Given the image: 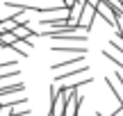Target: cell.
Returning a JSON list of instances; mask_svg holds the SVG:
<instances>
[{"instance_id":"obj_7","label":"cell","mask_w":123,"mask_h":116,"mask_svg":"<svg viewBox=\"0 0 123 116\" xmlns=\"http://www.w3.org/2000/svg\"><path fill=\"white\" fill-rule=\"evenodd\" d=\"M107 87H110V91H112V93H114V98H116V103H119V105H123V87H121V82L119 80H112V77H107Z\"/></svg>"},{"instance_id":"obj_3","label":"cell","mask_w":123,"mask_h":116,"mask_svg":"<svg viewBox=\"0 0 123 116\" xmlns=\"http://www.w3.org/2000/svg\"><path fill=\"white\" fill-rule=\"evenodd\" d=\"M25 91V82H14V84H0V98H9L14 93Z\"/></svg>"},{"instance_id":"obj_1","label":"cell","mask_w":123,"mask_h":116,"mask_svg":"<svg viewBox=\"0 0 123 116\" xmlns=\"http://www.w3.org/2000/svg\"><path fill=\"white\" fill-rule=\"evenodd\" d=\"M96 16H100L110 27H114V30H116V18H119V14H114L110 7H107V5L98 2V7H96Z\"/></svg>"},{"instance_id":"obj_2","label":"cell","mask_w":123,"mask_h":116,"mask_svg":"<svg viewBox=\"0 0 123 116\" xmlns=\"http://www.w3.org/2000/svg\"><path fill=\"white\" fill-rule=\"evenodd\" d=\"M53 52H68V55H87L84 46H68V43H53Z\"/></svg>"},{"instance_id":"obj_8","label":"cell","mask_w":123,"mask_h":116,"mask_svg":"<svg viewBox=\"0 0 123 116\" xmlns=\"http://www.w3.org/2000/svg\"><path fill=\"white\" fill-rule=\"evenodd\" d=\"M32 109H25V105H16V107H12V116H27Z\"/></svg>"},{"instance_id":"obj_5","label":"cell","mask_w":123,"mask_h":116,"mask_svg":"<svg viewBox=\"0 0 123 116\" xmlns=\"http://www.w3.org/2000/svg\"><path fill=\"white\" fill-rule=\"evenodd\" d=\"M12 32H14V36H16L18 41H32V36H37L34 32L30 30V25H16Z\"/></svg>"},{"instance_id":"obj_9","label":"cell","mask_w":123,"mask_h":116,"mask_svg":"<svg viewBox=\"0 0 123 116\" xmlns=\"http://www.w3.org/2000/svg\"><path fill=\"white\" fill-rule=\"evenodd\" d=\"M32 2H41V0H32Z\"/></svg>"},{"instance_id":"obj_10","label":"cell","mask_w":123,"mask_h":116,"mask_svg":"<svg viewBox=\"0 0 123 116\" xmlns=\"http://www.w3.org/2000/svg\"><path fill=\"white\" fill-rule=\"evenodd\" d=\"M59 2H62V0H59Z\"/></svg>"},{"instance_id":"obj_4","label":"cell","mask_w":123,"mask_h":116,"mask_svg":"<svg viewBox=\"0 0 123 116\" xmlns=\"http://www.w3.org/2000/svg\"><path fill=\"white\" fill-rule=\"evenodd\" d=\"M91 80H93L91 75H84L82 80H75V82H62L59 91H78L80 87H87V84H91Z\"/></svg>"},{"instance_id":"obj_6","label":"cell","mask_w":123,"mask_h":116,"mask_svg":"<svg viewBox=\"0 0 123 116\" xmlns=\"http://www.w3.org/2000/svg\"><path fill=\"white\" fill-rule=\"evenodd\" d=\"M9 50L16 55H23V57H27V55L32 52V41H16V43L9 46Z\"/></svg>"}]
</instances>
